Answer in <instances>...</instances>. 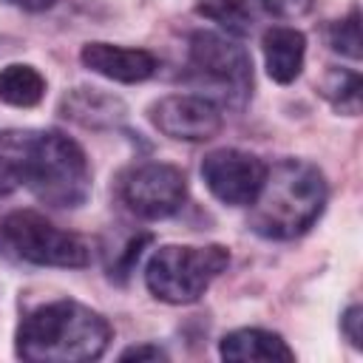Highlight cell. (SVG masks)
I'll return each instance as SVG.
<instances>
[{
  "instance_id": "6da1fadb",
  "label": "cell",
  "mask_w": 363,
  "mask_h": 363,
  "mask_svg": "<svg viewBox=\"0 0 363 363\" xmlns=\"http://www.w3.org/2000/svg\"><path fill=\"white\" fill-rule=\"evenodd\" d=\"M20 187L57 210L85 204L91 196L85 150L60 130H0V199Z\"/></svg>"
},
{
  "instance_id": "9a60e30c",
  "label": "cell",
  "mask_w": 363,
  "mask_h": 363,
  "mask_svg": "<svg viewBox=\"0 0 363 363\" xmlns=\"http://www.w3.org/2000/svg\"><path fill=\"white\" fill-rule=\"evenodd\" d=\"M360 74L349 68H329L320 79V94L323 99L343 116H357L360 113Z\"/></svg>"
},
{
  "instance_id": "4fadbf2b",
  "label": "cell",
  "mask_w": 363,
  "mask_h": 363,
  "mask_svg": "<svg viewBox=\"0 0 363 363\" xmlns=\"http://www.w3.org/2000/svg\"><path fill=\"white\" fill-rule=\"evenodd\" d=\"M224 360H295L286 340L267 329H235L218 340Z\"/></svg>"
},
{
  "instance_id": "ffe728a7",
  "label": "cell",
  "mask_w": 363,
  "mask_h": 363,
  "mask_svg": "<svg viewBox=\"0 0 363 363\" xmlns=\"http://www.w3.org/2000/svg\"><path fill=\"white\" fill-rule=\"evenodd\" d=\"M261 3L269 14L284 17V20H295L312 9V0H261Z\"/></svg>"
},
{
  "instance_id": "52a82bcc",
  "label": "cell",
  "mask_w": 363,
  "mask_h": 363,
  "mask_svg": "<svg viewBox=\"0 0 363 363\" xmlns=\"http://www.w3.org/2000/svg\"><path fill=\"white\" fill-rule=\"evenodd\" d=\"M119 199L133 216L159 221L182 210L187 199V179L176 164L145 162L122 173Z\"/></svg>"
},
{
  "instance_id": "5b68a950",
  "label": "cell",
  "mask_w": 363,
  "mask_h": 363,
  "mask_svg": "<svg viewBox=\"0 0 363 363\" xmlns=\"http://www.w3.org/2000/svg\"><path fill=\"white\" fill-rule=\"evenodd\" d=\"M187 74L196 85L216 91L227 108H244L252 94V60L227 34L196 31L187 43Z\"/></svg>"
},
{
  "instance_id": "ba28073f",
  "label": "cell",
  "mask_w": 363,
  "mask_h": 363,
  "mask_svg": "<svg viewBox=\"0 0 363 363\" xmlns=\"http://www.w3.org/2000/svg\"><path fill=\"white\" fill-rule=\"evenodd\" d=\"M147 119L159 133L176 142H207L224 125L221 105L204 94H167L150 102Z\"/></svg>"
},
{
  "instance_id": "7a4b0ae2",
  "label": "cell",
  "mask_w": 363,
  "mask_h": 363,
  "mask_svg": "<svg viewBox=\"0 0 363 363\" xmlns=\"http://www.w3.org/2000/svg\"><path fill=\"white\" fill-rule=\"evenodd\" d=\"M113 337L111 323L79 301H51L23 315L14 352L31 363H82L105 354Z\"/></svg>"
},
{
  "instance_id": "8992f818",
  "label": "cell",
  "mask_w": 363,
  "mask_h": 363,
  "mask_svg": "<svg viewBox=\"0 0 363 363\" xmlns=\"http://www.w3.org/2000/svg\"><path fill=\"white\" fill-rule=\"evenodd\" d=\"M0 235L17 258L37 267L77 269V267H88L91 261V247L77 233L57 227L37 210L9 213L0 224Z\"/></svg>"
},
{
  "instance_id": "3957f363",
  "label": "cell",
  "mask_w": 363,
  "mask_h": 363,
  "mask_svg": "<svg viewBox=\"0 0 363 363\" xmlns=\"http://www.w3.org/2000/svg\"><path fill=\"white\" fill-rule=\"evenodd\" d=\"M329 184L323 173L303 159H281L267 167L258 196L250 204V230L269 241L303 235L323 213Z\"/></svg>"
},
{
  "instance_id": "7c38bea8",
  "label": "cell",
  "mask_w": 363,
  "mask_h": 363,
  "mask_svg": "<svg viewBox=\"0 0 363 363\" xmlns=\"http://www.w3.org/2000/svg\"><path fill=\"white\" fill-rule=\"evenodd\" d=\"M261 54H264L267 74L278 85H289L303 71L306 34L292 26H269L261 37Z\"/></svg>"
},
{
  "instance_id": "7402d4cb",
  "label": "cell",
  "mask_w": 363,
  "mask_h": 363,
  "mask_svg": "<svg viewBox=\"0 0 363 363\" xmlns=\"http://www.w3.org/2000/svg\"><path fill=\"white\" fill-rule=\"evenodd\" d=\"M6 3H11L17 9H26V11H45V9L54 6V0H6Z\"/></svg>"
},
{
  "instance_id": "277c9868",
  "label": "cell",
  "mask_w": 363,
  "mask_h": 363,
  "mask_svg": "<svg viewBox=\"0 0 363 363\" xmlns=\"http://www.w3.org/2000/svg\"><path fill=\"white\" fill-rule=\"evenodd\" d=\"M230 250L221 244H164L159 247L145 267V284L156 301L184 306L196 303L210 284L227 269Z\"/></svg>"
},
{
  "instance_id": "44dd1931",
  "label": "cell",
  "mask_w": 363,
  "mask_h": 363,
  "mask_svg": "<svg viewBox=\"0 0 363 363\" xmlns=\"http://www.w3.org/2000/svg\"><path fill=\"white\" fill-rule=\"evenodd\" d=\"M119 360H167V352L156 343H139V346H128Z\"/></svg>"
},
{
  "instance_id": "d6986e66",
  "label": "cell",
  "mask_w": 363,
  "mask_h": 363,
  "mask_svg": "<svg viewBox=\"0 0 363 363\" xmlns=\"http://www.w3.org/2000/svg\"><path fill=\"white\" fill-rule=\"evenodd\" d=\"M340 332L346 335V340L354 349H363V309L357 303H352L343 315H340Z\"/></svg>"
},
{
  "instance_id": "8fae6325",
  "label": "cell",
  "mask_w": 363,
  "mask_h": 363,
  "mask_svg": "<svg viewBox=\"0 0 363 363\" xmlns=\"http://www.w3.org/2000/svg\"><path fill=\"white\" fill-rule=\"evenodd\" d=\"M60 113L82 128L105 130L119 128L128 116V105L102 88H74L60 99Z\"/></svg>"
},
{
  "instance_id": "ac0fdd59",
  "label": "cell",
  "mask_w": 363,
  "mask_h": 363,
  "mask_svg": "<svg viewBox=\"0 0 363 363\" xmlns=\"http://www.w3.org/2000/svg\"><path fill=\"white\" fill-rule=\"evenodd\" d=\"M153 241V235L150 233H139V235H133L128 244H125V250L119 252V258L111 264V278L113 281H128V275L133 272V267L139 264V258H142V252H145V247Z\"/></svg>"
},
{
  "instance_id": "5bb4252c",
  "label": "cell",
  "mask_w": 363,
  "mask_h": 363,
  "mask_svg": "<svg viewBox=\"0 0 363 363\" xmlns=\"http://www.w3.org/2000/svg\"><path fill=\"white\" fill-rule=\"evenodd\" d=\"M45 96V77L26 62L0 68V99L14 108H34Z\"/></svg>"
},
{
  "instance_id": "9c48e42d",
  "label": "cell",
  "mask_w": 363,
  "mask_h": 363,
  "mask_svg": "<svg viewBox=\"0 0 363 363\" xmlns=\"http://www.w3.org/2000/svg\"><path fill=\"white\" fill-rule=\"evenodd\" d=\"M267 164L247 150L238 147H218L210 150L201 162V179L207 190L230 207H250L261 190Z\"/></svg>"
},
{
  "instance_id": "e0dca14e",
  "label": "cell",
  "mask_w": 363,
  "mask_h": 363,
  "mask_svg": "<svg viewBox=\"0 0 363 363\" xmlns=\"http://www.w3.org/2000/svg\"><path fill=\"white\" fill-rule=\"evenodd\" d=\"M323 37L335 54H343L349 60H360V11L352 9L346 17L332 20L326 26Z\"/></svg>"
},
{
  "instance_id": "2e32d148",
  "label": "cell",
  "mask_w": 363,
  "mask_h": 363,
  "mask_svg": "<svg viewBox=\"0 0 363 363\" xmlns=\"http://www.w3.org/2000/svg\"><path fill=\"white\" fill-rule=\"evenodd\" d=\"M196 14L213 20L233 37H247L255 23L250 0H201L196 6Z\"/></svg>"
},
{
  "instance_id": "30bf717a",
  "label": "cell",
  "mask_w": 363,
  "mask_h": 363,
  "mask_svg": "<svg viewBox=\"0 0 363 363\" xmlns=\"http://www.w3.org/2000/svg\"><path fill=\"white\" fill-rule=\"evenodd\" d=\"M79 60L88 71L125 85L145 82L159 71V60L147 48H128V45L102 43V40L85 43L79 51Z\"/></svg>"
}]
</instances>
